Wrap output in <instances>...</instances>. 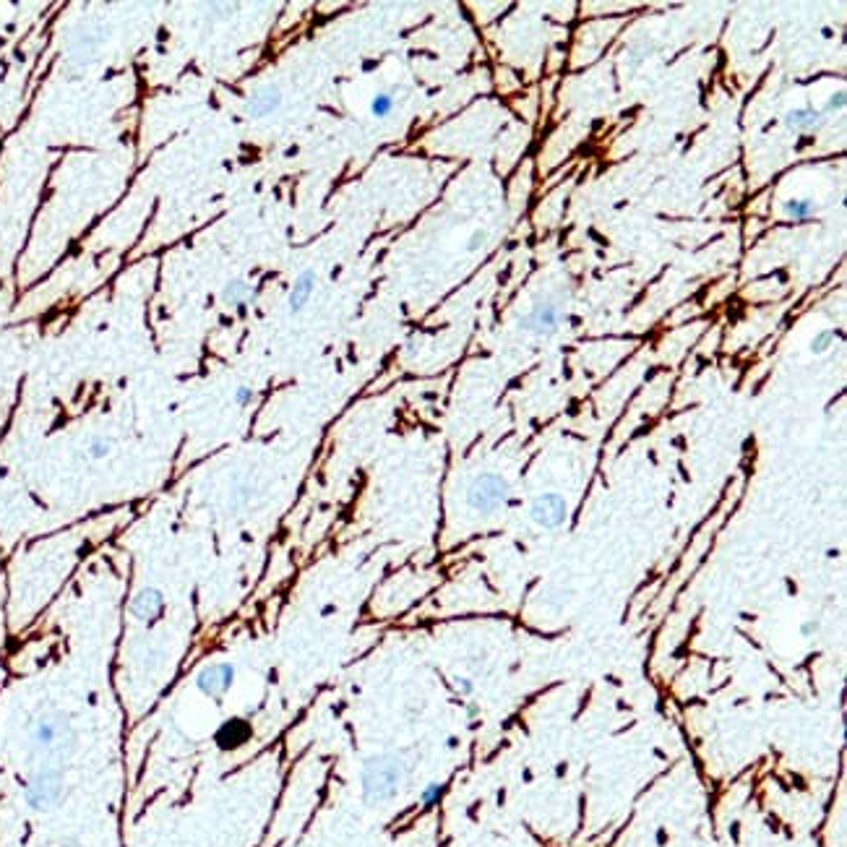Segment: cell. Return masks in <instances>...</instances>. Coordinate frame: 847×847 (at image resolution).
<instances>
[{
	"mask_svg": "<svg viewBox=\"0 0 847 847\" xmlns=\"http://www.w3.org/2000/svg\"><path fill=\"white\" fill-rule=\"evenodd\" d=\"M832 344H834V331L824 329V331H819L816 337L811 339V352H813V355H824Z\"/></svg>",
	"mask_w": 847,
	"mask_h": 847,
	"instance_id": "cell-18",
	"label": "cell"
},
{
	"mask_svg": "<svg viewBox=\"0 0 847 847\" xmlns=\"http://www.w3.org/2000/svg\"><path fill=\"white\" fill-rule=\"evenodd\" d=\"M313 289H315V272H313V269L300 272L298 279H295V285H292V289H289V298H287V302H289V313H292V315H298V313L308 305Z\"/></svg>",
	"mask_w": 847,
	"mask_h": 847,
	"instance_id": "cell-12",
	"label": "cell"
},
{
	"mask_svg": "<svg viewBox=\"0 0 847 847\" xmlns=\"http://www.w3.org/2000/svg\"><path fill=\"white\" fill-rule=\"evenodd\" d=\"M110 451H112V441H110L107 436H94L89 441L91 459H104V456H110Z\"/></svg>",
	"mask_w": 847,
	"mask_h": 847,
	"instance_id": "cell-17",
	"label": "cell"
},
{
	"mask_svg": "<svg viewBox=\"0 0 847 847\" xmlns=\"http://www.w3.org/2000/svg\"><path fill=\"white\" fill-rule=\"evenodd\" d=\"M250 738H253V725H250L248 717H230L214 732V743H217L219 751H237Z\"/></svg>",
	"mask_w": 847,
	"mask_h": 847,
	"instance_id": "cell-9",
	"label": "cell"
},
{
	"mask_svg": "<svg viewBox=\"0 0 847 847\" xmlns=\"http://www.w3.org/2000/svg\"><path fill=\"white\" fill-rule=\"evenodd\" d=\"M63 847H76V845H63Z\"/></svg>",
	"mask_w": 847,
	"mask_h": 847,
	"instance_id": "cell-25",
	"label": "cell"
},
{
	"mask_svg": "<svg viewBox=\"0 0 847 847\" xmlns=\"http://www.w3.org/2000/svg\"><path fill=\"white\" fill-rule=\"evenodd\" d=\"M819 631H821V623L819 621H813V618L806 621V623H800V634H803V636H816Z\"/></svg>",
	"mask_w": 847,
	"mask_h": 847,
	"instance_id": "cell-23",
	"label": "cell"
},
{
	"mask_svg": "<svg viewBox=\"0 0 847 847\" xmlns=\"http://www.w3.org/2000/svg\"><path fill=\"white\" fill-rule=\"evenodd\" d=\"M560 318H563V311H560V305L556 300H540V302H534L532 311L527 315H521L519 326L524 331H532V334H540V337H550V334L558 331Z\"/></svg>",
	"mask_w": 847,
	"mask_h": 847,
	"instance_id": "cell-7",
	"label": "cell"
},
{
	"mask_svg": "<svg viewBox=\"0 0 847 847\" xmlns=\"http://www.w3.org/2000/svg\"><path fill=\"white\" fill-rule=\"evenodd\" d=\"M649 50H652V45L647 47V50H636V52H634V58H631V68H636V65L641 63L644 58H649Z\"/></svg>",
	"mask_w": 847,
	"mask_h": 847,
	"instance_id": "cell-24",
	"label": "cell"
},
{
	"mask_svg": "<svg viewBox=\"0 0 847 847\" xmlns=\"http://www.w3.org/2000/svg\"><path fill=\"white\" fill-rule=\"evenodd\" d=\"M785 211H787L795 222H806L816 214V206H813L811 198H790V201H785Z\"/></svg>",
	"mask_w": 847,
	"mask_h": 847,
	"instance_id": "cell-14",
	"label": "cell"
},
{
	"mask_svg": "<svg viewBox=\"0 0 847 847\" xmlns=\"http://www.w3.org/2000/svg\"><path fill=\"white\" fill-rule=\"evenodd\" d=\"M237 667L232 663H208L195 673V689L211 702H222L232 689Z\"/></svg>",
	"mask_w": 847,
	"mask_h": 847,
	"instance_id": "cell-5",
	"label": "cell"
},
{
	"mask_svg": "<svg viewBox=\"0 0 847 847\" xmlns=\"http://www.w3.org/2000/svg\"><path fill=\"white\" fill-rule=\"evenodd\" d=\"M407 767L396 754H378L370 756L360 772V787H363L365 803L381 806L394 800L404 785Z\"/></svg>",
	"mask_w": 847,
	"mask_h": 847,
	"instance_id": "cell-2",
	"label": "cell"
},
{
	"mask_svg": "<svg viewBox=\"0 0 847 847\" xmlns=\"http://www.w3.org/2000/svg\"><path fill=\"white\" fill-rule=\"evenodd\" d=\"M845 104H847L845 89L834 91L832 97H829V102H826V107H824V112H826V117L834 115V112H842V110H845Z\"/></svg>",
	"mask_w": 847,
	"mask_h": 847,
	"instance_id": "cell-19",
	"label": "cell"
},
{
	"mask_svg": "<svg viewBox=\"0 0 847 847\" xmlns=\"http://www.w3.org/2000/svg\"><path fill=\"white\" fill-rule=\"evenodd\" d=\"M824 123H826V112L811 107V104H806V107H795V110H790V112L785 115V126L790 130H798V133L819 130V128H824Z\"/></svg>",
	"mask_w": 847,
	"mask_h": 847,
	"instance_id": "cell-11",
	"label": "cell"
},
{
	"mask_svg": "<svg viewBox=\"0 0 847 847\" xmlns=\"http://www.w3.org/2000/svg\"><path fill=\"white\" fill-rule=\"evenodd\" d=\"M485 240H488V232H485V230H477V232L469 237L467 250H480V248L485 246Z\"/></svg>",
	"mask_w": 847,
	"mask_h": 847,
	"instance_id": "cell-21",
	"label": "cell"
},
{
	"mask_svg": "<svg viewBox=\"0 0 847 847\" xmlns=\"http://www.w3.org/2000/svg\"><path fill=\"white\" fill-rule=\"evenodd\" d=\"M454 689L459 691V693L469 696V693H475V683H472L469 678H454Z\"/></svg>",
	"mask_w": 847,
	"mask_h": 847,
	"instance_id": "cell-22",
	"label": "cell"
},
{
	"mask_svg": "<svg viewBox=\"0 0 847 847\" xmlns=\"http://www.w3.org/2000/svg\"><path fill=\"white\" fill-rule=\"evenodd\" d=\"M128 612L139 623H154L165 612V595L156 586H141L128 602Z\"/></svg>",
	"mask_w": 847,
	"mask_h": 847,
	"instance_id": "cell-8",
	"label": "cell"
},
{
	"mask_svg": "<svg viewBox=\"0 0 847 847\" xmlns=\"http://www.w3.org/2000/svg\"><path fill=\"white\" fill-rule=\"evenodd\" d=\"M529 519L542 529H558L569 519V503L560 493H540L529 506Z\"/></svg>",
	"mask_w": 847,
	"mask_h": 847,
	"instance_id": "cell-6",
	"label": "cell"
},
{
	"mask_svg": "<svg viewBox=\"0 0 847 847\" xmlns=\"http://www.w3.org/2000/svg\"><path fill=\"white\" fill-rule=\"evenodd\" d=\"M65 795V774L60 767H39L24 787L26 806L37 813H47L60 806Z\"/></svg>",
	"mask_w": 847,
	"mask_h": 847,
	"instance_id": "cell-3",
	"label": "cell"
},
{
	"mask_svg": "<svg viewBox=\"0 0 847 847\" xmlns=\"http://www.w3.org/2000/svg\"><path fill=\"white\" fill-rule=\"evenodd\" d=\"M446 793V785L443 782H428L425 787H422V793H420V806L422 808H433L438 806V800L443 798Z\"/></svg>",
	"mask_w": 847,
	"mask_h": 847,
	"instance_id": "cell-15",
	"label": "cell"
},
{
	"mask_svg": "<svg viewBox=\"0 0 847 847\" xmlns=\"http://www.w3.org/2000/svg\"><path fill=\"white\" fill-rule=\"evenodd\" d=\"M511 485L495 472H482L467 488V506L477 514H495L508 501Z\"/></svg>",
	"mask_w": 847,
	"mask_h": 847,
	"instance_id": "cell-4",
	"label": "cell"
},
{
	"mask_svg": "<svg viewBox=\"0 0 847 847\" xmlns=\"http://www.w3.org/2000/svg\"><path fill=\"white\" fill-rule=\"evenodd\" d=\"M253 298H256V289L248 285L246 279H230L219 292V300L224 305H246L248 300Z\"/></svg>",
	"mask_w": 847,
	"mask_h": 847,
	"instance_id": "cell-13",
	"label": "cell"
},
{
	"mask_svg": "<svg viewBox=\"0 0 847 847\" xmlns=\"http://www.w3.org/2000/svg\"><path fill=\"white\" fill-rule=\"evenodd\" d=\"M279 104H282V91H279V86H276V84H266L263 89H259L250 99H248L246 110L253 120H261V117H269L272 112H276Z\"/></svg>",
	"mask_w": 847,
	"mask_h": 847,
	"instance_id": "cell-10",
	"label": "cell"
},
{
	"mask_svg": "<svg viewBox=\"0 0 847 847\" xmlns=\"http://www.w3.org/2000/svg\"><path fill=\"white\" fill-rule=\"evenodd\" d=\"M253 399H256V391L250 389V386H237V389H235V404H237V407H250Z\"/></svg>",
	"mask_w": 847,
	"mask_h": 847,
	"instance_id": "cell-20",
	"label": "cell"
},
{
	"mask_svg": "<svg viewBox=\"0 0 847 847\" xmlns=\"http://www.w3.org/2000/svg\"><path fill=\"white\" fill-rule=\"evenodd\" d=\"M76 745V732L65 712H45L37 717L32 728V751L42 759L39 767H60L68 761V756Z\"/></svg>",
	"mask_w": 847,
	"mask_h": 847,
	"instance_id": "cell-1",
	"label": "cell"
},
{
	"mask_svg": "<svg viewBox=\"0 0 847 847\" xmlns=\"http://www.w3.org/2000/svg\"><path fill=\"white\" fill-rule=\"evenodd\" d=\"M391 110H394V97H391V94L381 91V94L373 97V102H370V112H373V117H389Z\"/></svg>",
	"mask_w": 847,
	"mask_h": 847,
	"instance_id": "cell-16",
	"label": "cell"
}]
</instances>
